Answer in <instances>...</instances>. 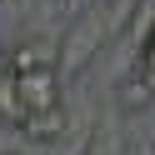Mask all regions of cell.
I'll use <instances>...</instances> for the list:
<instances>
[{"label":"cell","mask_w":155,"mask_h":155,"mask_svg":"<svg viewBox=\"0 0 155 155\" xmlns=\"http://www.w3.org/2000/svg\"><path fill=\"white\" fill-rule=\"evenodd\" d=\"M5 75H15V60H10L5 50H0V80H5Z\"/></svg>","instance_id":"cell-6"},{"label":"cell","mask_w":155,"mask_h":155,"mask_svg":"<svg viewBox=\"0 0 155 155\" xmlns=\"http://www.w3.org/2000/svg\"><path fill=\"white\" fill-rule=\"evenodd\" d=\"M5 155H15V150H5Z\"/></svg>","instance_id":"cell-7"},{"label":"cell","mask_w":155,"mask_h":155,"mask_svg":"<svg viewBox=\"0 0 155 155\" xmlns=\"http://www.w3.org/2000/svg\"><path fill=\"white\" fill-rule=\"evenodd\" d=\"M145 70H150V80H155V30H150V45H145Z\"/></svg>","instance_id":"cell-5"},{"label":"cell","mask_w":155,"mask_h":155,"mask_svg":"<svg viewBox=\"0 0 155 155\" xmlns=\"http://www.w3.org/2000/svg\"><path fill=\"white\" fill-rule=\"evenodd\" d=\"M60 125H65V115H60V110H35L30 120L20 125V130L30 135V140H55V135H60Z\"/></svg>","instance_id":"cell-3"},{"label":"cell","mask_w":155,"mask_h":155,"mask_svg":"<svg viewBox=\"0 0 155 155\" xmlns=\"http://www.w3.org/2000/svg\"><path fill=\"white\" fill-rule=\"evenodd\" d=\"M10 60H15V75H25V70H45V65H55V60H50V50H40V45H20V50H15Z\"/></svg>","instance_id":"cell-4"},{"label":"cell","mask_w":155,"mask_h":155,"mask_svg":"<svg viewBox=\"0 0 155 155\" xmlns=\"http://www.w3.org/2000/svg\"><path fill=\"white\" fill-rule=\"evenodd\" d=\"M0 120H10V125H25V120H30V105H25L20 80H15V75L0 80Z\"/></svg>","instance_id":"cell-2"},{"label":"cell","mask_w":155,"mask_h":155,"mask_svg":"<svg viewBox=\"0 0 155 155\" xmlns=\"http://www.w3.org/2000/svg\"><path fill=\"white\" fill-rule=\"evenodd\" d=\"M15 80H20V95H25V105H30V115L35 110H60V75H55V65L25 70V75H15Z\"/></svg>","instance_id":"cell-1"}]
</instances>
